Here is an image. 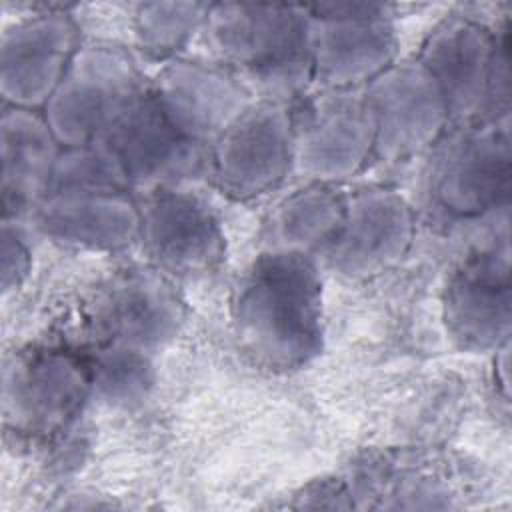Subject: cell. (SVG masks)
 I'll use <instances>...</instances> for the list:
<instances>
[{
	"mask_svg": "<svg viewBox=\"0 0 512 512\" xmlns=\"http://www.w3.org/2000/svg\"><path fill=\"white\" fill-rule=\"evenodd\" d=\"M302 136V158L318 172L354 170L376 134L374 114L366 104L338 98L316 112Z\"/></svg>",
	"mask_w": 512,
	"mask_h": 512,
	"instance_id": "cell-9",
	"label": "cell"
},
{
	"mask_svg": "<svg viewBox=\"0 0 512 512\" xmlns=\"http://www.w3.org/2000/svg\"><path fill=\"white\" fill-rule=\"evenodd\" d=\"M70 50L66 24L36 22L6 38L2 50V88L14 104L42 102L62 76Z\"/></svg>",
	"mask_w": 512,
	"mask_h": 512,
	"instance_id": "cell-4",
	"label": "cell"
},
{
	"mask_svg": "<svg viewBox=\"0 0 512 512\" xmlns=\"http://www.w3.org/2000/svg\"><path fill=\"white\" fill-rule=\"evenodd\" d=\"M282 216L284 238L294 244H312L342 224V206L324 190H310L286 206Z\"/></svg>",
	"mask_w": 512,
	"mask_h": 512,
	"instance_id": "cell-15",
	"label": "cell"
},
{
	"mask_svg": "<svg viewBox=\"0 0 512 512\" xmlns=\"http://www.w3.org/2000/svg\"><path fill=\"white\" fill-rule=\"evenodd\" d=\"M76 368L62 356H42L14 370L6 386V400L14 402V414L46 428L60 424L82 398L86 382Z\"/></svg>",
	"mask_w": 512,
	"mask_h": 512,
	"instance_id": "cell-8",
	"label": "cell"
},
{
	"mask_svg": "<svg viewBox=\"0 0 512 512\" xmlns=\"http://www.w3.org/2000/svg\"><path fill=\"white\" fill-rule=\"evenodd\" d=\"M318 278L298 252L262 258L238 300L240 336L262 360L294 366L316 352Z\"/></svg>",
	"mask_w": 512,
	"mask_h": 512,
	"instance_id": "cell-1",
	"label": "cell"
},
{
	"mask_svg": "<svg viewBox=\"0 0 512 512\" xmlns=\"http://www.w3.org/2000/svg\"><path fill=\"white\" fill-rule=\"evenodd\" d=\"M368 106L378 142L390 150H406L420 146L438 128L444 94L430 74L406 70L382 78Z\"/></svg>",
	"mask_w": 512,
	"mask_h": 512,
	"instance_id": "cell-3",
	"label": "cell"
},
{
	"mask_svg": "<svg viewBox=\"0 0 512 512\" xmlns=\"http://www.w3.org/2000/svg\"><path fill=\"white\" fill-rule=\"evenodd\" d=\"M448 320L462 340L492 342L508 322L506 274L498 278L496 264L488 260L464 270L450 290Z\"/></svg>",
	"mask_w": 512,
	"mask_h": 512,
	"instance_id": "cell-11",
	"label": "cell"
},
{
	"mask_svg": "<svg viewBox=\"0 0 512 512\" xmlns=\"http://www.w3.org/2000/svg\"><path fill=\"white\" fill-rule=\"evenodd\" d=\"M4 142V202L34 196L52 164V140L46 126L26 110H12L2 124Z\"/></svg>",
	"mask_w": 512,
	"mask_h": 512,
	"instance_id": "cell-12",
	"label": "cell"
},
{
	"mask_svg": "<svg viewBox=\"0 0 512 512\" xmlns=\"http://www.w3.org/2000/svg\"><path fill=\"white\" fill-rule=\"evenodd\" d=\"M340 256L354 264H376L394 256L406 238L404 206L390 196L370 194L350 210Z\"/></svg>",
	"mask_w": 512,
	"mask_h": 512,
	"instance_id": "cell-13",
	"label": "cell"
},
{
	"mask_svg": "<svg viewBox=\"0 0 512 512\" xmlns=\"http://www.w3.org/2000/svg\"><path fill=\"white\" fill-rule=\"evenodd\" d=\"M242 90L222 74L200 68H174L156 100L166 118L186 136L196 138L228 128L242 110Z\"/></svg>",
	"mask_w": 512,
	"mask_h": 512,
	"instance_id": "cell-5",
	"label": "cell"
},
{
	"mask_svg": "<svg viewBox=\"0 0 512 512\" xmlns=\"http://www.w3.org/2000/svg\"><path fill=\"white\" fill-rule=\"evenodd\" d=\"M46 228L70 240L116 242L132 232L136 216L128 204L108 196L58 198L44 212Z\"/></svg>",
	"mask_w": 512,
	"mask_h": 512,
	"instance_id": "cell-14",
	"label": "cell"
},
{
	"mask_svg": "<svg viewBox=\"0 0 512 512\" xmlns=\"http://www.w3.org/2000/svg\"><path fill=\"white\" fill-rule=\"evenodd\" d=\"M112 122L118 162L138 178L162 176L166 170L184 168L190 160L186 136L166 118L158 102L126 104Z\"/></svg>",
	"mask_w": 512,
	"mask_h": 512,
	"instance_id": "cell-7",
	"label": "cell"
},
{
	"mask_svg": "<svg viewBox=\"0 0 512 512\" xmlns=\"http://www.w3.org/2000/svg\"><path fill=\"white\" fill-rule=\"evenodd\" d=\"M290 132L276 108H260L236 118L222 136L218 168L222 182L238 194H254L274 184L290 160Z\"/></svg>",
	"mask_w": 512,
	"mask_h": 512,
	"instance_id": "cell-2",
	"label": "cell"
},
{
	"mask_svg": "<svg viewBox=\"0 0 512 512\" xmlns=\"http://www.w3.org/2000/svg\"><path fill=\"white\" fill-rule=\"evenodd\" d=\"M508 156L488 136H466L448 148L440 164V196L458 210L480 208L506 182Z\"/></svg>",
	"mask_w": 512,
	"mask_h": 512,
	"instance_id": "cell-10",
	"label": "cell"
},
{
	"mask_svg": "<svg viewBox=\"0 0 512 512\" xmlns=\"http://www.w3.org/2000/svg\"><path fill=\"white\" fill-rule=\"evenodd\" d=\"M152 254L174 270H196L218 254V234L210 216L180 196H158L142 220Z\"/></svg>",
	"mask_w": 512,
	"mask_h": 512,
	"instance_id": "cell-6",
	"label": "cell"
}]
</instances>
